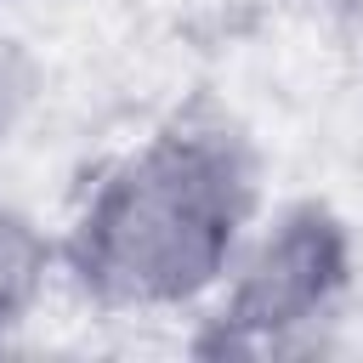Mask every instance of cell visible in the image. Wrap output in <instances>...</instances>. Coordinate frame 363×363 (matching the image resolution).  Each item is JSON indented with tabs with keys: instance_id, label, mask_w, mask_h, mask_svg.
Returning <instances> with one entry per match:
<instances>
[{
	"instance_id": "1",
	"label": "cell",
	"mask_w": 363,
	"mask_h": 363,
	"mask_svg": "<svg viewBox=\"0 0 363 363\" xmlns=\"http://www.w3.org/2000/svg\"><path fill=\"white\" fill-rule=\"evenodd\" d=\"M261 216V159L210 108L153 125L85 187L57 272L102 312H182L216 295Z\"/></svg>"
},
{
	"instance_id": "2",
	"label": "cell",
	"mask_w": 363,
	"mask_h": 363,
	"mask_svg": "<svg viewBox=\"0 0 363 363\" xmlns=\"http://www.w3.org/2000/svg\"><path fill=\"white\" fill-rule=\"evenodd\" d=\"M352 289V227L318 204L295 199L272 216H255L227 278L210 295L199 352L284 357L312 352L318 329L335 323Z\"/></svg>"
},
{
	"instance_id": "3",
	"label": "cell",
	"mask_w": 363,
	"mask_h": 363,
	"mask_svg": "<svg viewBox=\"0 0 363 363\" xmlns=\"http://www.w3.org/2000/svg\"><path fill=\"white\" fill-rule=\"evenodd\" d=\"M51 278H57V238H45V227L23 204L0 199V335L34 318Z\"/></svg>"
},
{
	"instance_id": "4",
	"label": "cell",
	"mask_w": 363,
	"mask_h": 363,
	"mask_svg": "<svg viewBox=\"0 0 363 363\" xmlns=\"http://www.w3.org/2000/svg\"><path fill=\"white\" fill-rule=\"evenodd\" d=\"M34 91H40L34 62H28L11 40H0V142H11V130L23 125V113H28Z\"/></svg>"
}]
</instances>
